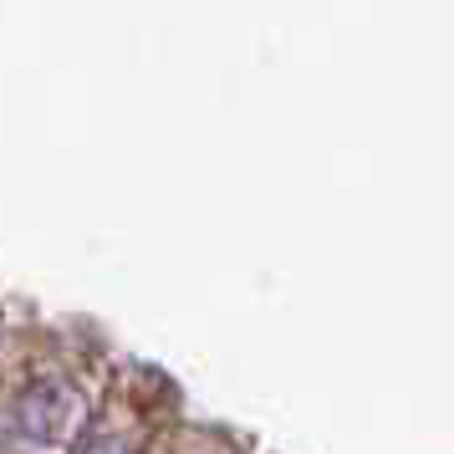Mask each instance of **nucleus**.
<instances>
[{
  "mask_svg": "<svg viewBox=\"0 0 454 454\" xmlns=\"http://www.w3.org/2000/svg\"><path fill=\"white\" fill-rule=\"evenodd\" d=\"M87 393L82 383H72L62 372H42L31 378L16 398H11V434L21 444H42V450H72L82 439L87 424Z\"/></svg>",
  "mask_w": 454,
  "mask_h": 454,
  "instance_id": "f257e3e1",
  "label": "nucleus"
},
{
  "mask_svg": "<svg viewBox=\"0 0 454 454\" xmlns=\"http://www.w3.org/2000/svg\"><path fill=\"white\" fill-rule=\"evenodd\" d=\"M72 454H144V444L123 429H103V434H87L72 444Z\"/></svg>",
  "mask_w": 454,
  "mask_h": 454,
  "instance_id": "f03ea898",
  "label": "nucleus"
},
{
  "mask_svg": "<svg viewBox=\"0 0 454 454\" xmlns=\"http://www.w3.org/2000/svg\"><path fill=\"white\" fill-rule=\"evenodd\" d=\"M168 454H235V450H225V444H205V439H184V444H174Z\"/></svg>",
  "mask_w": 454,
  "mask_h": 454,
  "instance_id": "7ed1b4c3",
  "label": "nucleus"
}]
</instances>
